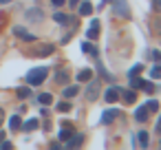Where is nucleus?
Here are the masks:
<instances>
[{
	"mask_svg": "<svg viewBox=\"0 0 161 150\" xmlns=\"http://www.w3.org/2000/svg\"><path fill=\"white\" fill-rule=\"evenodd\" d=\"M47 75H49V69H44V66L33 69V71H29V73H27V84L38 86V84H42V82L47 80Z\"/></svg>",
	"mask_w": 161,
	"mask_h": 150,
	"instance_id": "nucleus-1",
	"label": "nucleus"
},
{
	"mask_svg": "<svg viewBox=\"0 0 161 150\" xmlns=\"http://www.w3.org/2000/svg\"><path fill=\"white\" fill-rule=\"evenodd\" d=\"M113 9L117 11V16L130 18V9H128V5H126V0H113Z\"/></svg>",
	"mask_w": 161,
	"mask_h": 150,
	"instance_id": "nucleus-2",
	"label": "nucleus"
},
{
	"mask_svg": "<svg viewBox=\"0 0 161 150\" xmlns=\"http://www.w3.org/2000/svg\"><path fill=\"white\" fill-rule=\"evenodd\" d=\"M97 95H99V84H97V82L88 84V88H86V102H95Z\"/></svg>",
	"mask_w": 161,
	"mask_h": 150,
	"instance_id": "nucleus-3",
	"label": "nucleus"
},
{
	"mask_svg": "<svg viewBox=\"0 0 161 150\" xmlns=\"http://www.w3.org/2000/svg\"><path fill=\"white\" fill-rule=\"evenodd\" d=\"M117 115H119V110H115V108L104 110L102 113V124H113V119H117Z\"/></svg>",
	"mask_w": 161,
	"mask_h": 150,
	"instance_id": "nucleus-4",
	"label": "nucleus"
},
{
	"mask_svg": "<svg viewBox=\"0 0 161 150\" xmlns=\"http://www.w3.org/2000/svg\"><path fill=\"white\" fill-rule=\"evenodd\" d=\"M14 33H16L20 40H27V42H33V40H36V36H31V33H29L27 29H22V27H16V29H14Z\"/></svg>",
	"mask_w": 161,
	"mask_h": 150,
	"instance_id": "nucleus-5",
	"label": "nucleus"
},
{
	"mask_svg": "<svg viewBox=\"0 0 161 150\" xmlns=\"http://www.w3.org/2000/svg\"><path fill=\"white\" fill-rule=\"evenodd\" d=\"M55 49L51 47V44H42V47H38L36 51H33V55H38V58H47V55H51Z\"/></svg>",
	"mask_w": 161,
	"mask_h": 150,
	"instance_id": "nucleus-6",
	"label": "nucleus"
},
{
	"mask_svg": "<svg viewBox=\"0 0 161 150\" xmlns=\"http://www.w3.org/2000/svg\"><path fill=\"white\" fill-rule=\"evenodd\" d=\"M84 143V135H71V139H66V148H80Z\"/></svg>",
	"mask_w": 161,
	"mask_h": 150,
	"instance_id": "nucleus-7",
	"label": "nucleus"
},
{
	"mask_svg": "<svg viewBox=\"0 0 161 150\" xmlns=\"http://www.w3.org/2000/svg\"><path fill=\"white\" fill-rule=\"evenodd\" d=\"M42 16H44L42 9H29V11H27V20H29V22H40Z\"/></svg>",
	"mask_w": 161,
	"mask_h": 150,
	"instance_id": "nucleus-8",
	"label": "nucleus"
},
{
	"mask_svg": "<svg viewBox=\"0 0 161 150\" xmlns=\"http://www.w3.org/2000/svg\"><path fill=\"white\" fill-rule=\"evenodd\" d=\"M117 99H119V88H117V86H110V88L106 91V102H108V104H115Z\"/></svg>",
	"mask_w": 161,
	"mask_h": 150,
	"instance_id": "nucleus-9",
	"label": "nucleus"
},
{
	"mask_svg": "<svg viewBox=\"0 0 161 150\" xmlns=\"http://www.w3.org/2000/svg\"><path fill=\"white\" fill-rule=\"evenodd\" d=\"M148 115H150L148 106H139V108L135 110V119H137V121H148Z\"/></svg>",
	"mask_w": 161,
	"mask_h": 150,
	"instance_id": "nucleus-10",
	"label": "nucleus"
},
{
	"mask_svg": "<svg viewBox=\"0 0 161 150\" xmlns=\"http://www.w3.org/2000/svg\"><path fill=\"white\" fill-rule=\"evenodd\" d=\"M69 77H71L69 69H62V71H58V73H55V82H58V84H66V82H69Z\"/></svg>",
	"mask_w": 161,
	"mask_h": 150,
	"instance_id": "nucleus-11",
	"label": "nucleus"
},
{
	"mask_svg": "<svg viewBox=\"0 0 161 150\" xmlns=\"http://www.w3.org/2000/svg\"><path fill=\"white\" fill-rule=\"evenodd\" d=\"M91 80H93V71L91 69H84V71L77 73V82H91Z\"/></svg>",
	"mask_w": 161,
	"mask_h": 150,
	"instance_id": "nucleus-12",
	"label": "nucleus"
},
{
	"mask_svg": "<svg viewBox=\"0 0 161 150\" xmlns=\"http://www.w3.org/2000/svg\"><path fill=\"white\" fill-rule=\"evenodd\" d=\"M97 31H99V22H97V20H93V22H91V27H88V33H86V36L93 40V38H97Z\"/></svg>",
	"mask_w": 161,
	"mask_h": 150,
	"instance_id": "nucleus-13",
	"label": "nucleus"
},
{
	"mask_svg": "<svg viewBox=\"0 0 161 150\" xmlns=\"http://www.w3.org/2000/svg\"><path fill=\"white\" fill-rule=\"evenodd\" d=\"M9 128H11V130H20V128H22V119H20L18 115H14V117L9 119Z\"/></svg>",
	"mask_w": 161,
	"mask_h": 150,
	"instance_id": "nucleus-14",
	"label": "nucleus"
},
{
	"mask_svg": "<svg viewBox=\"0 0 161 150\" xmlns=\"http://www.w3.org/2000/svg\"><path fill=\"white\" fill-rule=\"evenodd\" d=\"M93 14V5L91 3H82L80 5V16H91Z\"/></svg>",
	"mask_w": 161,
	"mask_h": 150,
	"instance_id": "nucleus-15",
	"label": "nucleus"
},
{
	"mask_svg": "<svg viewBox=\"0 0 161 150\" xmlns=\"http://www.w3.org/2000/svg\"><path fill=\"white\" fill-rule=\"evenodd\" d=\"M53 20H55L58 25H66V22H69V16L62 14V11H55V14H53Z\"/></svg>",
	"mask_w": 161,
	"mask_h": 150,
	"instance_id": "nucleus-16",
	"label": "nucleus"
},
{
	"mask_svg": "<svg viewBox=\"0 0 161 150\" xmlns=\"http://www.w3.org/2000/svg\"><path fill=\"white\" fill-rule=\"evenodd\" d=\"M124 102L126 104H135L137 102V93L135 91H124Z\"/></svg>",
	"mask_w": 161,
	"mask_h": 150,
	"instance_id": "nucleus-17",
	"label": "nucleus"
},
{
	"mask_svg": "<svg viewBox=\"0 0 161 150\" xmlns=\"http://www.w3.org/2000/svg\"><path fill=\"white\" fill-rule=\"evenodd\" d=\"M137 139H139V146H141V148H146V146L150 143V137H148V132H146V130H141V132L137 135Z\"/></svg>",
	"mask_w": 161,
	"mask_h": 150,
	"instance_id": "nucleus-18",
	"label": "nucleus"
},
{
	"mask_svg": "<svg viewBox=\"0 0 161 150\" xmlns=\"http://www.w3.org/2000/svg\"><path fill=\"white\" fill-rule=\"evenodd\" d=\"M143 84H146V80H141V77H137V75L130 77V86H132V88H143Z\"/></svg>",
	"mask_w": 161,
	"mask_h": 150,
	"instance_id": "nucleus-19",
	"label": "nucleus"
},
{
	"mask_svg": "<svg viewBox=\"0 0 161 150\" xmlns=\"http://www.w3.org/2000/svg\"><path fill=\"white\" fill-rule=\"evenodd\" d=\"M38 102H40L42 106H49V104L53 102V95H51V93H42V95L38 97Z\"/></svg>",
	"mask_w": 161,
	"mask_h": 150,
	"instance_id": "nucleus-20",
	"label": "nucleus"
},
{
	"mask_svg": "<svg viewBox=\"0 0 161 150\" xmlns=\"http://www.w3.org/2000/svg\"><path fill=\"white\" fill-rule=\"evenodd\" d=\"M82 49H84V53H88V55H97V49H95L91 42H84V44H82Z\"/></svg>",
	"mask_w": 161,
	"mask_h": 150,
	"instance_id": "nucleus-21",
	"label": "nucleus"
},
{
	"mask_svg": "<svg viewBox=\"0 0 161 150\" xmlns=\"http://www.w3.org/2000/svg\"><path fill=\"white\" fill-rule=\"evenodd\" d=\"M77 91H80V86H66L64 88V97H75Z\"/></svg>",
	"mask_w": 161,
	"mask_h": 150,
	"instance_id": "nucleus-22",
	"label": "nucleus"
},
{
	"mask_svg": "<svg viewBox=\"0 0 161 150\" xmlns=\"http://www.w3.org/2000/svg\"><path fill=\"white\" fill-rule=\"evenodd\" d=\"M71 135H73V130L66 126V128H62L60 130V141H66V139H71Z\"/></svg>",
	"mask_w": 161,
	"mask_h": 150,
	"instance_id": "nucleus-23",
	"label": "nucleus"
},
{
	"mask_svg": "<svg viewBox=\"0 0 161 150\" xmlns=\"http://www.w3.org/2000/svg\"><path fill=\"white\" fill-rule=\"evenodd\" d=\"M38 126H40V124H38V119H29L27 124H22V128H25V130H36Z\"/></svg>",
	"mask_w": 161,
	"mask_h": 150,
	"instance_id": "nucleus-24",
	"label": "nucleus"
},
{
	"mask_svg": "<svg viewBox=\"0 0 161 150\" xmlns=\"http://www.w3.org/2000/svg\"><path fill=\"white\" fill-rule=\"evenodd\" d=\"M141 71H143V66H141V64H135V66L128 71V77H132V75H139Z\"/></svg>",
	"mask_w": 161,
	"mask_h": 150,
	"instance_id": "nucleus-25",
	"label": "nucleus"
},
{
	"mask_svg": "<svg viewBox=\"0 0 161 150\" xmlns=\"http://www.w3.org/2000/svg\"><path fill=\"white\" fill-rule=\"evenodd\" d=\"M146 106H148V110H150V113H154V110H159V102H157V99H150V102H148Z\"/></svg>",
	"mask_w": 161,
	"mask_h": 150,
	"instance_id": "nucleus-26",
	"label": "nucleus"
},
{
	"mask_svg": "<svg viewBox=\"0 0 161 150\" xmlns=\"http://www.w3.org/2000/svg\"><path fill=\"white\" fill-rule=\"evenodd\" d=\"M71 108H73V106H71L69 102H62V104H58V110H62V113H69Z\"/></svg>",
	"mask_w": 161,
	"mask_h": 150,
	"instance_id": "nucleus-27",
	"label": "nucleus"
},
{
	"mask_svg": "<svg viewBox=\"0 0 161 150\" xmlns=\"http://www.w3.org/2000/svg\"><path fill=\"white\" fill-rule=\"evenodd\" d=\"M150 75H152V77H154V80H159V77H161V66H159V64H157V66H154V69H152V71H150Z\"/></svg>",
	"mask_w": 161,
	"mask_h": 150,
	"instance_id": "nucleus-28",
	"label": "nucleus"
},
{
	"mask_svg": "<svg viewBox=\"0 0 161 150\" xmlns=\"http://www.w3.org/2000/svg\"><path fill=\"white\" fill-rule=\"evenodd\" d=\"M29 95H31L29 88H18V97H29Z\"/></svg>",
	"mask_w": 161,
	"mask_h": 150,
	"instance_id": "nucleus-29",
	"label": "nucleus"
},
{
	"mask_svg": "<svg viewBox=\"0 0 161 150\" xmlns=\"http://www.w3.org/2000/svg\"><path fill=\"white\" fill-rule=\"evenodd\" d=\"M143 91H146V93H154V84L146 82V84H143Z\"/></svg>",
	"mask_w": 161,
	"mask_h": 150,
	"instance_id": "nucleus-30",
	"label": "nucleus"
},
{
	"mask_svg": "<svg viewBox=\"0 0 161 150\" xmlns=\"http://www.w3.org/2000/svg\"><path fill=\"white\" fill-rule=\"evenodd\" d=\"M152 9L161 14V0H152Z\"/></svg>",
	"mask_w": 161,
	"mask_h": 150,
	"instance_id": "nucleus-31",
	"label": "nucleus"
},
{
	"mask_svg": "<svg viewBox=\"0 0 161 150\" xmlns=\"http://www.w3.org/2000/svg\"><path fill=\"white\" fill-rule=\"evenodd\" d=\"M150 55H152V60H154V62H159V60H161V53H159V51H152Z\"/></svg>",
	"mask_w": 161,
	"mask_h": 150,
	"instance_id": "nucleus-32",
	"label": "nucleus"
},
{
	"mask_svg": "<svg viewBox=\"0 0 161 150\" xmlns=\"http://www.w3.org/2000/svg\"><path fill=\"white\" fill-rule=\"evenodd\" d=\"M51 3H53V5H55V7H62V5H64V3H66V0H51Z\"/></svg>",
	"mask_w": 161,
	"mask_h": 150,
	"instance_id": "nucleus-33",
	"label": "nucleus"
},
{
	"mask_svg": "<svg viewBox=\"0 0 161 150\" xmlns=\"http://www.w3.org/2000/svg\"><path fill=\"white\" fill-rule=\"evenodd\" d=\"M3 121H5V110L0 108V126H3Z\"/></svg>",
	"mask_w": 161,
	"mask_h": 150,
	"instance_id": "nucleus-34",
	"label": "nucleus"
},
{
	"mask_svg": "<svg viewBox=\"0 0 161 150\" xmlns=\"http://www.w3.org/2000/svg\"><path fill=\"white\" fill-rule=\"evenodd\" d=\"M157 130H159V132H161V119H159V124H157Z\"/></svg>",
	"mask_w": 161,
	"mask_h": 150,
	"instance_id": "nucleus-35",
	"label": "nucleus"
},
{
	"mask_svg": "<svg viewBox=\"0 0 161 150\" xmlns=\"http://www.w3.org/2000/svg\"><path fill=\"white\" fill-rule=\"evenodd\" d=\"M69 3H71V5H73V7H75V5H77V0H69Z\"/></svg>",
	"mask_w": 161,
	"mask_h": 150,
	"instance_id": "nucleus-36",
	"label": "nucleus"
},
{
	"mask_svg": "<svg viewBox=\"0 0 161 150\" xmlns=\"http://www.w3.org/2000/svg\"><path fill=\"white\" fill-rule=\"evenodd\" d=\"M0 3H3V5H7V3H9V0H0Z\"/></svg>",
	"mask_w": 161,
	"mask_h": 150,
	"instance_id": "nucleus-37",
	"label": "nucleus"
}]
</instances>
